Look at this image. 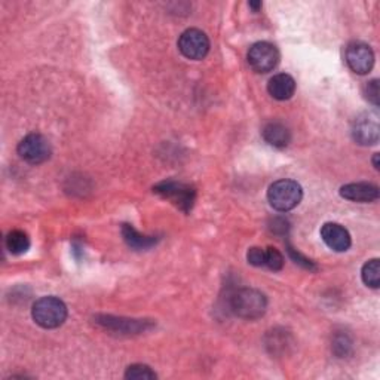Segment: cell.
Listing matches in <instances>:
<instances>
[{
  "label": "cell",
  "mask_w": 380,
  "mask_h": 380,
  "mask_svg": "<svg viewBox=\"0 0 380 380\" xmlns=\"http://www.w3.org/2000/svg\"><path fill=\"white\" fill-rule=\"evenodd\" d=\"M248 65L257 73L272 72L280 62V50L269 42H257L248 50Z\"/></svg>",
  "instance_id": "8992f818"
},
{
  "label": "cell",
  "mask_w": 380,
  "mask_h": 380,
  "mask_svg": "<svg viewBox=\"0 0 380 380\" xmlns=\"http://www.w3.org/2000/svg\"><path fill=\"white\" fill-rule=\"evenodd\" d=\"M247 260L256 268H264V248L252 247L247 252Z\"/></svg>",
  "instance_id": "d6986e66"
},
{
  "label": "cell",
  "mask_w": 380,
  "mask_h": 380,
  "mask_svg": "<svg viewBox=\"0 0 380 380\" xmlns=\"http://www.w3.org/2000/svg\"><path fill=\"white\" fill-rule=\"evenodd\" d=\"M154 192L162 198L172 201L174 204L180 210H183L184 212H189L190 210H192L195 204V198H196V192L194 187H190L184 183H177L172 180L156 184L154 187Z\"/></svg>",
  "instance_id": "277c9868"
},
{
  "label": "cell",
  "mask_w": 380,
  "mask_h": 380,
  "mask_svg": "<svg viewBox=\"0 0 380 380\" xmlns=\"http://www.w3.org/2000/svg\"><path fill=\"white\" fill-rule=\"evenodd\" d=\"M303 198L301 186L294 180H278L271 184L268 190V199L272 208L281 212L291 211L296 208Z\"/></svg>",
  "instance_id": "3957f363"
},
{
  "label": "cell",
  "mask_w": 380,
  "mask_h": 380,
  "mask_svg": "<svg viewBox=\"0 0 380 380\" xmlns=\"http://www.w3.org/2000/svg\"><path fill=\"white\" fill-rule=\"evenodd\" d=\"M380 125L377 113L367 111L352 123V137L361 146H373L379 142Z\"/></svg>",
  "instance_id": "52a82bcc"
},
{
  "label": "cell",
  "mask_w": 380,
  "mask_h": 380,
  "mask_svg": "<svg viewBox=\"0 0 380 380\" xmlns=\"http://www.w3.org/2000/svg\"><path fill=\"white\" fill-rule=\"evenodd\" d=\"M126 379L133 380H147V379H156V373L151 372L149 365L144 364H134L128 367V370L125 373Z\"/></svg>",
  "instance_id": "ac0fdd59"
},
{
  "label": "cell",
  "mask_w": 380,
  "mask_h": 380,
  "mask_svg": "<svg viewBox=\"0 0 380 380\" xmlns=\"http://www.w3.org/2000/svg\"><path fill=\"white\" fill-rule=\"evenodd\" d=\"M373 163H374V168H376V170H379V154H376V155H374V158H373Z\"/></svg>",
  "instance_id": "603a6c76"
},
{
  "label": "cell",
  "mask_w": 380,
  "mask_h": 380,
  "mask_svg": "<svg viewBox=\"0 0 380 380\" xmlns=\"http://www.w3.org/2000/svg\"><path fill=\"white\" fill-rule=\"evenodd\" d=\"M321 238L328 248L337 252L346 251L352 244L349 232L339 223H325L321 229Z\"/></svg>",
  "instance_id": "30bf717a"
},
{
  "label": "cell",
  "mask_w": 380,
  "mask_h": 380,
  "mask_svg": "<svg viewBox=\"0 0 380 380\" xmlns=\"http://www.w3.org/2000/svg\"><path fill=\"white\" fill-rule=\"evenodd\" d=\"M50 144L41 134L25 135L18 144V155L32 165H39L50 158Z\"/></svg>",
  "instance_id": "5b68a950"
},
{
  "label": "cell",
  "mask_w": 380,
  "mask_h": 380,
  "mask_svg": "<svg viewBox=\"0 0 380 380\" xmlns=\"http://www.w3.org/2000/svg\"><path fill=\"white\" fill-rule=\"evenodd\" d=\"M264 268L278 272L284 268V256L276 248H264Z\"/></svg>",
  "instance_id": "e0dca14e"
},
{
  "label": "cell",
  "mask_w": 380,
  "mask_h": 380,
  "mask_svg": "<svg viewBox=\"0 0 380 380\" xmlns=\"http://www.w3.org/2000/svg\"><path fill=\"white\" fill-rule=\"evenodd\" d=\"M262 134H263L264 142L276 149H284L291 142V133L281 122L266 123Z\"/></svg>",
  "instance_id": "4fadbf2b"
},
{
  "label": "cell",
  "mask_w": 380,
  "mask_h": 380,
  "mask_svg": "<svg viewBox=\"0 0 380 380\" xmlns=\"http://www.w3.org/2000/svg\"><path fill=\"white\" fill-rule=\"evenodd\" d=\"M122 236L125 239V243L134 250H147L158 243V239L155 236L142 235L140 232H137L131 224L122 226Z\"/></svg>",
  "instance_id": "5bb4252c"
},
{
  "label": "cell",
  "mask_w": 380,
  "mask_h": 380,
  "mask_svg": "<svg viewBox=\"0 0 380 380\" xmlns=\"http://www.w3.org/2000/svg\"><path fill=\"white\" fill-rule=\"evenodd\" d=\"M268 91L275 100H290L296 93V81L287 73L275 74L268 83Z\"/></svg>",
  "instance_id": "7c38bea8"
},
{
  "label": "cell",
  "mask_w": 380,
  "mask_h": 380,
  "mask_svg": "<svg viewBox=\"0 0 380 380\" xmlns=\"http://www.w3.org/2000/svg\"><path fill=\"white\" fill-rule=\"evenodd\" d=\"M365 97L367 100L373 103L374 106H379V98H380V91H379V81L373 79L365 86Z\"/></svg>",
  "instance_id": "ffe728a7"
},
{
  "label": "cell",
  "mask_w": 380,
  "mask_h": 380,
  "mask_svg": "<svg viewBox=\"0 0 380 380\" xmlns=\"http://www.w3.org/2000/svg\"><path fill=\"white\" fill-rule=\"evenodd\" d=\"M248 6H250V8H252V9H255V11L257 12V11L262 8V2H250V4H248Z\"/></svg>",
  "instance_id": "7402d4cb"
},
{
  "label": "cell",
  "mask_w": 380,
  "mask_h": 380,
  "mask_svg": "<svg viewBox=\"0 0 380 380\" xmlns=\"http://www.w3.org/2000/svg\"><path fill=\"white\" fill-rule=\"evenodd\" d=\"M179 49L189 60L205 58L210 50L208 36L199 29H189L183 32L180 36Z\"/></svg>",
  "instance_id": "ba28073f"
},
{
  "label": "cell",
  "mask_w": 380,
  "mask_h": 380,
  "mask_svg": "<svg viewBox=\"0 0 380 380\" xmlns=\"http://www.w3.org/2000/svg\"><path fill=\"white\" fill-rule=\"evenodd\" d=\"M231 308L233 313L243 320H257L268 309V299L259 290L240 288L231 297Z\"/></svg>",
  "instance_id": "6da1fadb"
},
{
  "label": "cell",
  "mask_w": 380,
  "mask_h": 380,
  "mask_svg": "<svg viewBox=\"0 0 380 380\" xmlns=\"http://www.w3.org/2000/svg\"><path fill=\"white\" fill-rule=\"evenodd\" d=\"M288 252H290V256L293 257V260H294L296 263L301 264L305 269H309V271H315V269H316V268H315V264H313L311 260H308L306 257H303V256L300 255V252L296 251L294 248H291V247H290V248H288Z\"/></svg>",
  "instance_id": "44dd1931"
},
{
  "label": "cell",
  "mask_w": 380,
  "mask_h": 380,
  "mask_svg": "<svg viewBox=\"0 0 380 380\" xmlns=\"http://www.w3.org/2000/svg\"><path fill=\"white\" fill-rule=\"evenodd\" d=\"M361 276H362V281L367 287L379 288V285H380V263H379V260L373 259L370 262H367L362 266Z\"/></svg>",
  "instance_id": "2e32d148"
},
{
  "label": "cell",
  "mask_w": 380,
  "mask_h": 380,
  "mask_svg": "<svg viewBox=\"0 0 380 380\" xmlns=\"http://www.w3.org/2000/svg\"><path fill=\"white\" fill-rule=\"evenodd\" d=\"M340 195L352 202H373L379 199V187L372 183H351L340 189Z\"/></svg>",
  "instance_id": "8fae6325"
},
{
  "label": "cell",
  "mask_w": 380,
  "mask_h": 380,
  "mask_svg": "<svg viewBox=\"0 0 380 380\" xmlns=\"http://www.w3.org/2000/svg\"><path fill=\"white\" fill-rule=\"evenodd\" d=\"M32 316L37 325L43 328H57L67 320V306L58 297H42L33 305Z\"/></svg>",
  "instance_id": "7a4b0ae2"
},
{
  "label": "cell",
  "mask_w": 380,
  "mask_h": 380,
  "mask_svg": "<svg viewBox=\"0 0 380 380\" xmlns=\"http://www.w3.org/2000/svg\"><path fill=\"white\" fill-rule=\"evenodd\" d=\"M5 244L11 255L21 256L24 252H27L30 248V238L29 235L22 231H11L6 235Z\"/></svg>",
  "instance_id": "9a60e30c"
},
{
  "label": "cell",
  "mask_w": 380,
  "mask_h": 380,
  "mask_svg": "<svg viewBox=\"0 0 380 380\" xmlns=\"http://www.w3.org/2000/svg\"><path fill=\"white\" fill-rule=\"evenodd\" d=\"M345 58L348 66L357 74H367L374 65L373 49L364 42H352L348 45Z\"/></svg>",
  "instance_id": "9c48e42d"
}]
</instances>
